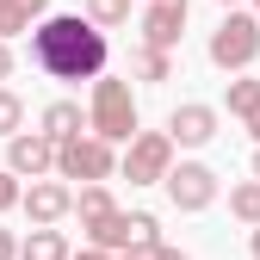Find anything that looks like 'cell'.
<instances>
[{
    "label": "cell",
    "mask_w": 260,
    "mask_h": 260,
    "mask_svg": "<svg viewBox=\"0 0 260 260\" xmlns=\"http://www.w3.org/2000/svg\"><path fill=\"white\" fill-rule=\"evenodd\" d=\"M31 62L50 81H100L106 75V25H93L81 13H56L44 25H31Z\"/></svg>",
    "instance_id": "6da1fadb"
},
{
    "label": "cell",
    "mask_w": 260,
    "mask_h": 260,
    "mask_svg": "<svg viewBox=\"0 0 260 260\" xmlns=\"http://www.w3.org/2000/svg\"><path fill=\"white\" fill-rule=\"evenodd\" d=\"M93 130H100L106 143H130L137 137V93H130L124 75H100L93 81Z\"/></svg>",
    "instance_id": "7a4b0ae2"
},
{
    "label": "cell",
    "mask_w": 260,
    "mask_h": 260,
    "mask_svg": "<svg viewBox=\"0 0 260 260\" xmlns=\"http://www.w3.org/2000/svg\"><path fill=\"white\" fill-rule=\"evenodd\" d=\"M174 137L168 130H137V137H130V149H124V180L130 186H161L174 174Z\"/></svg>",
    "instance_id": "3957f363"
},
{
    "label": "cell",
    "mask_w": 260,
    "mask_h": 260,
    "mask_svg": "<svg viewBox=\"0 0 260 260\" xmlns=\"http://www.w3.org/2000/svg\"><path fill=\"white\" fill-rule=\"evenodd\" d=\"M254 56H260V19L254 13H230L217 31H211V62L217 69H254Z\"/></svg>",
    "instance_id": "277c9868"
},
{
    "label": "cell",
    "mask_w": 260,
    "mask_h": 260,
    "mask_svg": "<svg viewBox=\"0 0 260 260\" xmlns=\"http://www.w3.org/2000/svg\"><path fill=\"white\" fill-rule=\"evenodd\" d=\"M112 168H118V155H112V143L100 137V130L56 143V174H62V180H106Z\"/></svg>",
    "instance_id": "5b68a950"
},
{
    "label": "cell",
    "mask_w": 260,
    "mask_h": 260,
    "mask_svg": "<svg viewBox=\"0 0 260 260\" xmlns=\"http://www.w3.org/2000/svg\"><path fill=\"white\" fill-rule=\"evenodd\" d=\"M161 186H168L174 211H211V205H217V174L205 168V161H180Z\"/></svg>",
    "instance_id": "8992f818"
},
{
    "label": "cell",
    "mask_w": 260,
    "mask_h": 260,
    "mask_svg": "<svg viewBox=\"0 0 260 260\" xmlns=\"http://www.w3.org/2000/svg\"><path fill=\"white\" fill-rule=\"evenodd\" d=\"M7 168L19 180H44L56 168V137H44V130H19V137H7Z\"/></svg>",
    "instance_id": "52a82bcc"
},
{
    "label": "cell",
    "mask_w": 260,
    "mask_h": 260,
    "mask_svg": "<svg viewBox=\"0 0 260 260\" xmlns=\"http://www.w3.org/2000/svg\"><path fill=\"white\" fill-rule=\"evenodd\" d=\"M186 7L192 0H149L143 7V44H155V50H174L180 44V31H186Z\"/></svg>",
    "instance_id": "ba28073f"
},
{
    "label": "cell",
    "mask_w": 260,
    "mask_h": 260,
    "mask_svg": "<svg viewBox=\"0 0 260 260\" xmlns=\"http://www.w3.org/2000/svg\"><path fill=\"white\" fill-rule=\"evenodd\" d=\"M168 137L180 143V149H205L211 137H217V106H174V118H168Z\"/></svg>",
    "instance_id": "9c48e42d"
},
{
    "label": "cell",
    "mask_w": 260,
    "mask_h": 260,
    "mask_svg": "<svg viewBox=\"0 0 260 260\" xmlns=\"http://www.w3.org/2000/svg\"><path fill=\"white\" fill-rule=\"evenodd\" d=\"M19 205H25L31 223H62V217L75 211V192L62 186V180H31V192H25Z\"/></svg>",
    "instance_id": "30bf717a"
},
{
    "label": "cell",
    "mask_w": 260,
    "mask_h": 260,
    "mask_svg": "<svg viewBox=\"0 0 260 260\" xmlns=\"http://www.w3.org/2000/svg\"><path fill=\"white\" fill-rule=\"evenodd\" d=\"M19 260H75V254H69V236L56 223H31V236L19 242Z\"/></svg>",
    "instance_id": "8fae6325"
},
{
    "label": "cell",
    "mask_w": 260,
    "mask_h": 260,
    "mask_svg": "<svg viewBox=\"0 0 260 260\" xmlns=\"http://www.w3.org/2000/svg\"><path fill=\"white\" fill-rule=\"evenodd\" d=\"M44 137H56V143H69V137H81V130H93V118H81V106L75 100H56V106H44Z\"/></svg>",
    "instance_id": "7c38bea8"
},
{
    "label": "cell",
    "mask_w": 260,
    "mask_h": 260,
    "mask_svg": "<svg viewBox=\"0 0 260 260\" xmlns=\"http://www.w3.org/2000/svg\"><path fill=\"white\" fill-rule=\"evenodd\" d=\"M130 75H137V81H174V56L155 50V44H143L137 56H130Z\"/></svg>",
    "instance_id": "4fadbf2b"
},
{
    "label": "cell",
    "mask_w": 260,
    "mask_h": 260,
    "mask_svg": "<svg viewBox=\"0 0 260 260\" xmlns=\"http://www.w3.org/2000/svg\"><path fill=\"white\" fill-rule=\"evenodd\" d=\"M230 211L248 223V230H254V223H260V180H242V186H230Z\"/></svg>",
    "instance_id": "5bb4252c"
},
{
    "label": "cell",
    "mask_w": 260,
    "mask_h": 260,
    "mask_svg": "<svg viewBox=\"0 0 260 260\" xmlns=\"http://www.w3.org/2000/svg\"><path fill=\"white\" fill-rule=\"evenodd\" d=\"M248 112H260V81L254 75L230 81V118H248Z\"/></svg>",
    "instance_id": "9a60e30c"
},
{
    "label": "cell",
    "mask_w": 260,
    "mask_h": 260,
    "mask_svg": "<svg viewBox=\"0 0 260 260\" xmlns=\"http://www.w3.org/2000/svg\"><path fill=\"white\" fill-rule=\"evenodd\" d=\"M19 130H25V100L13 87H0V137H19Z\"/></svg>",
    "instance_id": "2e32d148"
},
{
    "label": "cell",
    "mask_w": 260,
    "mask_h": 260,
    "mask_svg": "<svg viewBox=\"0 0 260 260\" xmlns=\"http://www.w3.org/2000/svg\"><path fill=\"white\" fill-rule=\"evenodd\" d=\"M87 19L112 31V25H124V19H130V0H87Z\"/></svg>",
    "instance_id": "e0dca14e"
},
{
    "label": "cell",
    "mask_w": 260,
    "mask_h": 260,
    "mask_svg": "<svg viewBox=\"0 0 260 260\" xmlns=\"http://www.w3.org/2000/svg\"><path fill=\"white\" fill-rule=\"evenodd\" d=\"M130 217H137V248H143V254H155V248H161V223H155L149 211H130Z\"/></svg>",
    "instance_id": "ac0fdd59"
},
{
    "label": "cell",
    "mask_w": 260,
    "mask_h": 260,
    "mask_svg": "<svg viewBox=\"0 0 260 260\" xmlns=\"http://www.w3.org/2000/svg\"><path fill=\"white\" fill-rule=\"evenodd\" d=\"M19 31H31V19L13 7V0H0V38H19Z\"/></svg>",
    "instance_id": "d6986e66"
},
{
    "label": "cell",
    "mask_w": 260,
    "mask_h": 260,
    "mask_svg": "<svg viewBox=\"0 0 260 260\" xmlns=\"http://www.w3.org/2000/svg\"><path fill=\"white\" fill-rule=\"evenodd\" d=\"M19 199H25V192H19V174H13V168H0V217H7Z\"/></svg>",
    "instance_id": "ffe728a7"
},
{
    "label": "cell",
    "mask_w": 260,
    "mask_h": 260,
    "mask_svg": "<svg viewBox=\"0 0 260 260\" xmlns=\"http://www.w3.org/2000/svg\"><path fill=\"white\" fill-rule=\"evenodd\" d=\"M13 7H19L25 19H44V7H50V0H13Z\"/></svg>",
    "instance_id": "44dd1931"
},
{
    "label": "cell",
    "mask_w": 260,
    "mask_h": 260,
    "mask_svg": "<svg viewBox=\"0 0 260 260\" xmlns=\"http://www.w3.org/2000/svg\"><path fill=\"white\" fill-rule=\"evenodd\" d=\"M0 260H19V242H13V230H0Z\"/></svg>",
    "instance_id": "7402d4cb"
},
{
    "label": "cell",
    "mask_w": 260,
    "mask_h": 260,
    "mask_svg": "<svg viewBox=\"0 0 260 260\" xmlns=\"http://www.w3.org/2000/svg\"><path fill=\"white\" fill-rule=\"evenodd\" d=\"M13 75V50H7V38H0V81Z\"/></svg>",
    "instance_id": "603a6c76"
},
{
    "label": "cell",
    "mask_w": 260,
    "mask_h": 260,
    "mask_svg": "<svg viewBox=\"0 0 260 260\" xmlns=\"http://www.w3.org/2000/svg\"><path fill=\"white\" fill-rule=\"evenodd\" d=\"M155 260H192V254H180V248H168V242H161V248H155Z\"/></svg>",
    "instance_id": "cb8c5ba5"
},
{
    "label": "cell",
    "mask_w": 260,
    "mask_h": 260,
    "mask_svg": "<svg viewBox=\"0 0 260 260\" xmlns=\"http://www.w3.org/2000/svg\"><path fill=\"white\" fill-rule=\"evenodd\" d=\"M75 260H118V254H106V248H87V254H75Z\"/></svg>",
    "instance_id": "d4e9b609"
},
{
    "label": "cell",
    "mask_w": 260,
    "mask_h": 260,
    "mask_svg": "<svg viewBox=\"0 0 260 260\" xmlns=\"http://www.w3.org/2000/svg\"><path fill=\"white\" fill-rule=\"evenodd\" d=\"M242 124H248V137H254V143H260V112H248V118H242Z\"/></svg>",
    "instance_id": "484cf974"
},
{
    "label": "cell",
    "mask_w": 260,
    "mask_h": 260,
    "mask_svg": "<svg viewBox=\"0 0 260 260\" xmlns=\"http://www.w3.org/2000/svg\"><path fill=\"white\" fill-rule=\"evenodd\" d=\"M118 260H155V254H143V248H124V254H118Z\"/></svg>",
    "instance_id": "4316f807"
},
{
    "label": "cell",
    "mask_w": 260,
    "mask_h": 260,
    "mask_svg": "<svg viewBox=\"0 0 260 260\" xmlns=\"http://www.w3.org/2000/svg\"><path fill=\"white\" fill-rule=\"evenodd\" d=\"M248 254H254V260H260V223H254V242H248Z\"/></svg>",
    "instance_id": "83f0119b"
},
{
    "label": "cell",
    "mask_w": 260,
    "mask_h": 260,
    "mask_svg": "<svg viewBox=\"0 0 260 260\" xmlns=\"http://www.w3.org/2000/svg\"><path fill=\"white\" fill-rule=\"evenodd\" d=\"M254 180H260V155H254Z\"/></svg>",
    "instance_id": "f1b7e54d"
},
{
    "label": "cell",
    "mask_w": 260,
    "mask_h": 260,
    "mask_svg": "<svg viewBox=\"0 0 260 260\" xmlns=\"http://www.w3.org/2000/svg\"><path fill=\"white\" fill-rule=\"evenodd\" d=\"M223 7H236V0H223Z\"/></svg>",
    "instance_id": "f546056e"
},
{
    "label": "cell",
    "mask_w": 260,
    "mask_h": 260,
    "mask_svg": "<svg viewBox=\"0 0 260 260\" xmlns=\"http://www.w3.org/2000/svg\"><path fill=\"white\" fill-rule=\"evenodd\" d=\"M254 7H260V0H254Z\"/></svg>",
    "instance_id": "4dcf8cb0"
}]
</instances>
